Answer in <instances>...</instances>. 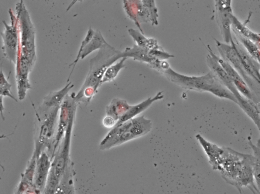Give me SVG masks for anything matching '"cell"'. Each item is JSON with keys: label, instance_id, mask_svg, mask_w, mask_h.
<instances>
[{"label": "cell", "instance_id": "6da1fadb", "mask_svg": "<svg viewBox=\"0 0 260 194\" xmlns=\"http://www.w3.org/2000/svg\"><path fill=\"white\" fill-rule=\"evenodd\" d=\"M252 157L251 154L222 147L211 167L213 170L218 171L223 179L236 187L240 193L244 187H248L254 194L259 193V189L255 184L251 167Z\"/></svg>", "mask_w": 260, "mask_h": 194}, {"label": "cell", "instance_id": "7a4b0ae2", "mask_svg": "<svg viewBox=\"0 0 260 194\" xmlns=\"http://www.w3.org/2000/svg\"><path fill=\"white\" fill-rule=\"evenodd\" d=\"M123 57V52L117 51L107 42L104 44L97 55L90 59L89 71L81 89L76 94L74 93L76 102L85 104L89 103L101 84L106 70L116 60Z\"/></svg>", "mask_w": 260, "mask_h": 194}, {"label": "cell", "instance_id": "3957f363", "mask_svg": "<svg viewBox=\"0 0 260 194\" xmlns=\"http://www.w3.org/2000/svg\"><path fill=\"white\" fill-rule=\"evenodd\" d=\"M152 122L144 115L129 119L111 128L99 144L101 150H109L143 137L152 128Z\"/></svg>", "mask_w": 260, "mask_h": 194}, {"label": "cell", "instance_id": "277c9868", "mask_svg": "<svg viewBox=\"0 0 260 194\" xmlns=\"http://www.w3.org/2000/svg\"><path fill=\"white\" fill-rule=\"evenodd\" d=\"M74 120L75 118L70 120L64 135L51 159L50 171L42 194H54L65 171L72 163L70 151Z\"/></svg>", "mask_w": 260, "mask_h": 194}, {"label": "cell", "instance_id": "5b68a950", "mask_svg": "<svg viewBox=\"0 0 260 194\" xmlns=\"http://www.w3.org/2000/svg\"><path fill=\"white\" fill-rule=\"evenodd\" d=\"M59 107L47 113L37 115L39 124L37 128L35 147L33 152L38 157L43 151L52 156L53 142L56 133Z\"/></svg>", "mask_w": 260, "mask_h": 194}, {"label": "cell", "instance_id": "8992f818", "mask_svg": "<svg viewBox=\"0 0 260 194\" xmlns=\"http://www.w3.org/2000/svg\"><path fill=\"white\" fill-rule=\"evenodd\" d=\"M21 1L16 7L17 19L21 26V56L27 58L33 64L36 60L35 36V31L29 14Z\"/></svg>", "mask_w": 260, "mask_h": 194}, {"label": "cell", "instance_id": "52a82bcc", "mask_svg": "<svg viewBox=\"0 0 260 194\" xmlns=\"http://www.w3.org/2000/svg\"><path fill=\"white\" fill-rule=\"evenodd\" d=\"M163 74L171 82L183 88L200 91H209L216 79L212 73L204 76H188L175 72L171 68L162 71Z\"/></svg>", "mask_w": 260, "mask_h": 194}, {"label": "cell", "instance_id": "ba28073f", "mask_svg": "<svg viewBox=\"0 0 260 194\" xmlns=\"http://www.w3.org/2000/svg\"><path fill=\"white\" fill-rule=\"evenodd\" d=\"M77 103L74 98V93L66 96L59 108L58 124L53 142L51 159L61 142L70 120L75 118Z\"/></svg>", "mask_w": 260, "mask_h": 194}, {"label": "cell", "instance_id": "9c48e42d", "mask_svg": "<svg viewBox=\"0 0 260 194\" xmlns=\"http://www.w3.org/2000/svg\"><path fill=\"white\" fill-rule=\"evenodd\" d=\"M215 40L217 49L222 57V59L231 64L239 74L241 75V77H242L243 79H244V81L247 83V85L248 84L249 86L253 90H256L257 86L254 85V82H256L251 78L245 72L234 46L233 40H231V45L222 43L217 40ZM257 90H259L257 89ZM256 91L257 92L256 90Z\"/></svg>", "mask_w": 260, "mask_h": 194}, {"label": "cell", "instance_id": "30bf717a", "mask_svg": "<svg viewBox=\"0 0 260 194\" xmlns=\"http://www.w3.org/2000/svg\"><path fill=\"white\" fill-rule=\"evenodd\" d=\"M9 14L11 19V25H8L5 21H3L5 28L3 33H1L3 41L2 50L5 57L9 61L16 63L18 45L16 17L12 12H11V10L9 11Z\"/></svg>", "mask_w": 260, "mask_h": 194}, {"label": "cell", "instance_id": "8fae6325", "mask_svg": "<svg viewBox=\"0 0 260 194\" xmlns=\"http://www.w3.org/2000/svg\"><path fill=\"white\" fill-rule=\"evenodd\" d=\"M208 49L210 54L214 57L226 72L240 94L245 98L258 104L259 100L258 98L252 93V91L239 73L228 62L216 55L209 45L208 46Z\"/></svg>", "mask_w": 260, "mask_h": 194}, {"label": "cell", "instance_id": "7c38bea8", "mask_svg": "<svg viewBox=\"0 0 260 194\" xmlns=\"http://www.w3.org/2000/svg\"><path fill=\"white\" fill-rule=\"evenodd\" d=\"M106 43V42L99 31H94L91 28L88 29L86 37L81 43L76 59L70 65V66L72 65L74 66L68 81L79 58L81 57V59H83L94 50L100 49Z\"/></svg>", "mask_w": 260, "mask_h": 194}, {"label": "cell", "instance_id": "4fadbf2b", "mask_svg": "<svg viewBox=\"0 0 260 194\" xmlns=\"http://www.w3.org/2000/svg\"><path fill=\"white\" fill-rule=\"evenodd\" d=\"M51 159L46 151H43L37 157L33 183L42 194L50 171Z\"/></svg>", "mask_w": 260, "mask_h": 194}, {"label": "cell", "instance_id": "5bb4252c", "mask_svg": "<svg viewBox=\"0 0 260 194\" xmlns=\"http://www.w3.org/2000/svg\"><path fill=\"white\" fill-rule=\"evenodd\" d=\"M123 5L127 16L135 22V24L142 31L140 26V23L151 21L147 7L142 1H124Z\"/></svg>", "mask_w": 260, "mask_h": 194}, {"label": "cell", "instance_id": "9a60e30c", "mask_svg": "<svg viewBox=\"0 0 260 194\" xmlns=\"http://www.w3.org/2000/svg\"><path fill=\"white\" fill-rule=\"evenodd\" d=\"M216 8L221 28L224 35L225 41L230 42L232 39L231 33V19L232 14L231 1H216Z\"/></svg>", "mask_w": 260, "mask_h": 194}, {"label": "cell", "instance_id": "2e32d148", "mask_svg": "<svg viewBox=\"0 0 260 194\" xmlns=\"http://www.w3.org/2000/svg\"><path fill=\"white\" fill-rule=\"evenodd\" d=\"M206 60L211 73L216 78L233 94L237 101L240 98L242 95L238 91L231 79L214 57L208 54Z\"/></svg>", "mask_w": 260, "mask_h": 194}, {"label": "cell", "instance_id": "e0dca14e", "mask_svg": "<svg viewBox=\"0 0 260 194\" xmlns=\"http://www.w3.org/2000/svg\"><path fill=\"white\" fill-rule=\"evenodd\" d=\"M233 44L240 57L243 68L248 75L257 83H259V62L253 58L239 45L238 42L233 41Z\"/></svg>", "mask_w": 260, "mask_h": 194}, {"label": "cell", "instance_id": "ac0fdd59", "mask_svg": "<svg viewBox=\"0 0 260 194\" xmlns=\"http://www.w3.org/2000/svg\"><path fill=\"white\" fill-rule=\"evenodd\" d=\"M74 85L71 84V83L70 82L61 89L50 93L44 98L43 102L39 109V112L37 113V115L43 114L55 107H59L69 90Z\"/></svg>", "mask_w": 260, "mask_h": 194}, {"label": "cell", "instance_id": "d6986e66", "mask_svg": "<svg viewBox=\"0 0 260 194\" xmlns=\"http://www.w3.org/2000/svg\"><path fill=\"white\" fill-rule=\"evenodd\" d=\"M162 92H158L155 96L149 97L146 100L135 105H131L130 108L118 121L116 125H118L129 119L138 116L140 113L149 108L154 102L163 99Z\"/></svg>", "mask_w": 260, "mask_h": 194}, {"label": "cell", "instance_id": "ffe728a7", "mask_svg": "<svg viewBox=\"0 0 260 194\" xmlns=\"http://www.w3.org/2000/svg\"><path fill=\"white\" fill-rule=\"evenodd\" d=\"M131 106L126 100L118 98L113 99L106 108V116L111 117L117 123Z\"/></svg>", "mask_w": 260, "mask_h": 194}, {"label": "cell", "instance_id": "44dd1931", "mask_svg": "<svg viewBox=\"0 0 260 194\" xmlns=\"http://www.w3.org/2000/svg\"><path fill=\"white\" fill-rule=\"evenodd\" d=\"M231 21V25L233 27V30L235 33L248 39L258 45L259 42V35L249 29L248 28L241 23L233 15L232 16Z\"/></svg>", "mask_w": 260, "mask_h": 194}, {"label": "cell", "instance_id": "7402d4cb", "mask_svg": "<svg viewBox=\"0 0 260 194\" xmlns=\"http://www.w3.org/2000/svg\"><path fill=\"white\" fill-rule=\"evenodd\" d=\"M248 140L253 153L251 164L253 177L256 186L259 189V139L256 144L252 142L250 137H248Z\"/></svg>", "mask_w": 260, "mask_h": 194}, {"label": "cell", "instance_id": "603a6c76", "mask_svg": "<svg viewBox=\"0 0 260 194\" xmlns=\"http://www.w3.org/2000/svg\"><path fill=\"white\" fill-rule=\"evenodd\" d=\"M128 33L136 41L138 46L149 50L158 49V46L155 40L147 39L139 31L132 28L128 29Z\"/></svg>", "mask_w": 260, "mask_h": 194}, {"label": "cell", "instance_id": "cb8c5ba5", "mask_svg": "<svg viewBox=\"0 0 260 194\" xmlns=\"http://www.w3.org/2000/svg\"><path fill=\"white\" fill-rule=\"evenodd\" d=\"M126 58V57H123L116 63L108 67L103 75L101 84L113 80L119 72L125 67L124 62Z\"/></svg>", "mask_w": 260, "mask_h": 194}, {"label": "cell", "instance_id": "d4e9b609", "mask_svg": "<svg viewBox=\"0 0 260 194\" xmlns=\"http://www.w3.org/2000/svg\"><path fill=\"white\" fill-rule=\"evenodd\" d=\"M240 42L246 48L247 52L255 60L259 62V46L251 40L241 36L237 34Z\"/></svg>", "mask_w": 260, "mask_h": 194}, {"label": "cell", "instance_id": "484cf974", "mask_svg": "<svg viewBox=\"0 0 260 194\" xmlns=\"http://www.w3.org/2000/svg\"><path fill=\"white\" fill-rule=\"evenodd\" d=\"M144 4L147 7L150 15L151 21L153 24H157V9L153 1H142Z\"/></svg>", "mask_w": 260, "mask_h": 194}, {"label": "cell", "instance_id": "4316f807", "mask_svg": "<svg viewBox=\"0 0 260 194\" xmlns=\"http://www.w3.org/2000/svg\"><path fill=\"white\" fill-rule=\"evenodd\" d=\"M148 53L151 57L159 60H162L173 57V55L158 49L150 50Z\"/></svg>", "mask_w": 260, "mask_h": 194}, {"label": "cell", "instance_id": "83f0119b", "mask_svg": "<svg viewBox=\"0 0 260 194\" xmlns=\"http://www.w3.org/2000/svg\"><path fill=\"white\" fill-rule=\"evenodd\" d=\"M12 85L10 84L6 79L2 70V64L0 67V87L11 91Z\"/></svg>", "mask_w": 260, "mask_h": 194}, {"label": "cell", "instance_id": "f1b7e54d", "mask_svg": "<svg viewBox=\"0 0 260 194\" xmlns=\"http://www.w3.org/2000/svg\"><path fill=\"white\" fill-rule=\"evenodd\" d=\"M54 194H76L75 187H59Z\"/></svg>", "mask_w": 260, "mask_h": 194}, {"label": "cell", "instance_id": "f546056e", "mask_svg": "<svg viewBox=\"0 0 260 194\" xmlns=\"http://www.w3.org/2000/svg\"><path fill=\"white\" fill-rule=\"evenodd\" d=\"M116 124V122L111 117L106 116L103 118V125L109 128H112Z\"/></svg>", "mask_w": 260, "mask_h": 194}, {"label": "cell", "instance_id": "4dcf8cb0", "mask_svg": "<svg viewBox=\"0 0 260 194\" xmlns=\"http://www.w3.org/2000/svg\"><path fill=\"white\" fill-rule=\"evenodd\" d=\"M0 95L2 96H6L10 97V98L14 100L15 102H17V99L14 97V96L12 94L11 91L0 87Z\"/></svg>", "mask_w": 260, "mask_h": 194}, {"label": "cell", "instance_id": "1f68e13d", "mask_svg": "<svg viewBox=\"0 0 260 194\" xmlns=\"http://www.w3.org/2000/svg\"><path fill=\"white\" fill-rule=\"evenodd\" d=\"M5 108L3 105V96L0 95V115L3 121L5 120V116L4 115V111Z\"/></svg>", "mask_w": 260, "mask_h": 194}, {"label": "cell", "instance_id": "d6a6232c", "mask_svg": "<svg viewBox=\"0 0 260 194\" xmlns=\"http://www.w3.org/2000/svg\"><path fill=\"white\" fill-rule=\"evenodd\" d=\"M14 133V132L12 133H11L10 134H8V135H2L0 136V139H3V138H7L8 137H9V136H10L11 135H12V134H13Z\"/></svg>", "mask_w": 260, "mask_h": 194}]
</instances>
